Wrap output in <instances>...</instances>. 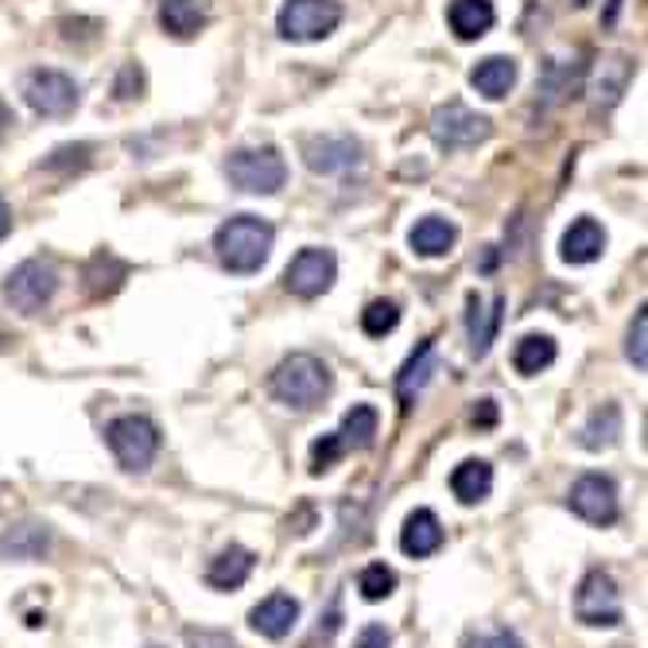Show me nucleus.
<instances>
[{"instance_id":"6","label":"nucleus","mask_w":648,"mask_h":648,"mask_svg":"<svg viewBox=\"0 0 648 648\" xmlns=\"http://www.w3.org/2000/svg\"><path fill=\"white\" fill-rule=\"evenodd\" d=\"M59 291V272L51 260H24L4 280V299L20 315H39Z\"/></svg>"},{"instance_id":"25","label":"nucleus","mask_w":648,"mask_h":648,"mask_svg":"<svg viewBox=\"0 0 648 648\" xmlns=\"http://www.w3.org/2000/svg\"><path fill=\"white\" fill-rule=\"evenodd\" d=\"M377 427H380V416L373 404H353L350 412L342 416V427H338V439L346 443V451H365V446H373V439H377Z\"/></svg>"},{"instance_id":"34","label":"nucleus","mask_w":648,"mask_h":648,"mask_svg":"<svg viewBox=\"0 0 648 648\" xmlns=\"http://www.w3.org/2000/svg\"><path fill=\"white\" fill-rule=\"evenodd\" d=\"M353 648H392V633L385 625H365L353 640Z\"/></svg>"},{"instance_id":"31","label":"nucleus","mask_w":648,"mask_h":648,"mask_svg":"<svg viewBox=\"0 0 648 648\" xmlns=\"http://www.w3.org/2000/svg\"><path fill=\"white\" fill-rule=\"evenodd\" d=\"M625 353H630V362L637 365V370H648V315H645V307H640L637 319H633V326H630Z\"/></svg>"},{"instance_id":"18","label":"nucleus","mask_w":648,"mask_h":648,"mask_svg":"<svg viewBox=\"0 0 648 648\" xmlns=\"http://www.w3.org/2000/svg\"><path fill=\"white\" fill-rule=\"evenodd\" d=\"M517 75H520L517 59L490 55V59H482V63L470 70V86L482 93V98H490V102H501V98H505V93L517 86Z\"/></svg>"},{"instance_id":"22","label":"nucleus","mask_w":648,"mask_h":648,"mask_svg":"<svg viewBox=\"0 0 648 648\" xmlns=\"http://www.w3.org/2000/svg\"><path fill=\"white\" fill-rule=\"evenodd\" d=\"M493 490V466L482 463V458H466L463 466H454L451 474V493L463 505H478V501H485Z\"/></svg>"},{"instance_id":"26","label":"nucleus","mask_w":648,"mask_h":648,"mask_svg":"<svg viewBox=\"0 0 648 648\" xmlns=\"http://www.w3.org/2000/svg\"><path fill=\"white\" fill-rule=\"evenodd\" d=\"M618 436H621V407L618 404H602L583 424V431H579V443H583L586 451H606V446L618 443Z\"/></svg>"},{"instance_id":"17","label":"nucleus","mask_w":648,"mask_h":648,"mask_svg":"<svg viewBox=\"0 0 648 648\" xmlns=\"http://www.w3.org/2000/svg\"><path fill=\"white\" fill-rule=\"evenodd\" d=\"M454 242H458V225L439 218V213L419 218V222L412 225V233H407V245H412L416 257H446V252L454 249Z\"/></svg>"},{"instance_id":"30","label":"nucleus","mask_w":648,"mask_h":648,"mask_svg":"<svg viewBox=\"0 0 648 648\" xmlns=\"http://www.w3.org/2000/svg\"><path fill=\"white\" fill-rule=\"evenodd\" d=\"M346 454V443L338 439V431H331V436L315 439V446H311V474H323L331 470L338 458Z\"/></svg>"},{"instance_id":"28","label":"nucleus","mask_w":648,"mask_h":648,"mask_svg":"<svg viewBox=\"0 0 648 648\" xmlns=\"http://www.w3.org/2000/svg\"><path fill=\"white\" fill-rule=\"evenodd\" d=\"M397 323H400V307L392 299H373L362 311V331L370 338H385V334L397 331Z\"/></svg>"},{"instance_id":"16","label":"nucleus","mask_w":648,"mask_h":648,"mask_svg":"<svg viewBox=\"0 0 648 648\" xmlns=\"http://www.w3.org/2000/svg\"><path fill=\"white\" fill-rule=\"evenodd\" d=\"M493 20H497L493 0H451V9H446V24L463 43L482 39L493 28Z\"/></svg>"},{"instance_id":"29","label":"nucleus","mask_w":648,"mask_h":648,"mask_svg":"<svg viewBox=\"0 0 648 648\" xmlns=\"http://www.w3.org/2000/svg\"><path fill=\"white\" fill-rule=\"evenodd\" d=\"M358 591H362L365 602H385V598L397 591V574L385 563H370L362 571V579H358Z\"/></svg>"},{"instance_id":"11","label":"nucleus","mask_w":648,"mask_h":648,"mask_svg":"<svg viewBox=\"0 0 648 648\" xmlns=\"http://www.w3.org/2000/svg\"><path fill=\"white\" fill-rule=\"evenodd\" d=\"M574 517L591 520V524H613L618 520V485L606 474H583L567 493Z\"/></svg>"},{"instance_id":"2","label":"nucleus","mask_w":648,"mask_h":648,"mask_svg":"<svg viewBox=\"0 0 648 648\" xmlns=\"http://www.w3.org/2000/svg\"><path fill=\"white\" fill-rule=\"evenodd\" d=\"M272 397L280 404L296 407V412H311L331 397V370L319 362L315 353H291L272 373Z\"/></svg>"},{"instance_id":"12","label":"nucleus","mask_w":648,"mask_h":648,"mask_svg":"<svg viewBox=\"0 0 648 648\" xmlns=\"http://www.w3.org/2000/svg\"><path fill=\"white\" fill-rule=\"evenodd\" d=\"M303 159L315 176H346L362 164V144L353 137H319L307 144Z\"/></svg>"},{"instance_id":"15","label":"nucleus","mask_w":648,"mask_h":648,"mask_svg":"<svg viewBox=\"0 0 648 648\" xmlns=\"http://www.w3.org/2000/svg\"><path fill=\"white\" fill-rule=\"evenodd\" d=\"M400 547H404V556L412 559H427L436 556L439 547H443V524L431 509H416L412 517L404 520V532H400Z\"/></svg>"},{"instance_id":"10","label":"nucleus","mask_w":648,"mask_h":648,"mask_svg":"<svg viewBox=\"0 0 648 648\" xmlns=\"http://www.w3.org/2000/svg\"><path fill=\"white\" fill-rule=\"evenodd\" d=\"M334 276H338V260H334L331 249H303V252H296L291 264H287L284 284L291 296L319 299L323 291H331Z\"/></svg>"},{"instance_id":"23","label":"nucleus","mask_w":648,"mask_h":648,"mask_svg":"<svg viewBox=\"0 0 648 648\" xmlns=\"http://www.w3.org/2000/svg\"><path fill=\"white\" fill-rule=\"evenodd\" d=\"M501 307H505V299L493 296L490 303H482L478 296H470V350L474 358H485L493 346V338H497V326H501Z\"/></svg>"},{"instance_id":"36","label":"nucleus","mask_w":648,"mask_h":648,"mask_svg":"<svg viewBox=\"0 0 648 648\" xmlns=\"http://www.w3.org/2000/svg\"><path fill=\"white\" fill-rule=\"evenodd\" d=\"M9 233H12V206L0 198V242H4Z\"/></svg>"},{"instance_id":"3","label":"nucleus","mask_w":648,"mask_h":648,"mask_svg":"<svg viewBox=\"0 0 648 648\" xmlns=\"http://www.w3.org/2000/svg\"><path fill=\"white\" fill-rule=\"evenodd\" d=\"M225 176L245 195H276L287 183V164L276 148H242L225 159Z\"/></svg>"},{"instance_id":"4","label":"nucleus","mask_w":648,"mask_h":648,"mask_svg":"<svg viewBox=\"0 0 648 648\" xmlns=\"http://www.w3.org/2000/svg\"><path fill=\"white\" fill-rule=\"evenodd\" d=\"M342 24V4L338 0H284L276 16V28L291 43H319Z\"/></svg>"},{"instance_id":"14","label":"nucleus","mask_w":648,"mask_h":648,"mask_svg":"<svg viewBox=\"0 0 648 648\" xmlns=\"http://www.w3.org/2000/svg\"><path fill=\"white\" fill-rule=\"evenodd\" d=\"M602 249H606V230L594 218H574L563 233V245H559L567 264H594V260L602 257Z\"/></svg>"},{"instance_id":"13","label":"nucleus","mask_w":648,"mask_h":648,"mask_svg":"<svg viewBox=\"0 0 648 648\" xmlns=\"http://www.w3.org/2000/svg\"><path fill=\"white\" fill-rule=\"evenodd\" d=\"M249 621H252V630H257L260 637L284 640L287 633L299 625V602L291 598V594H269V598L249 613Z\"/></svg>"},{"instance_id":"5","label":"nucleus","mask_w":648,"mask_h":648,"mask_svg":"<svg viewBox=\"0 0 648 648\" xmlns=\"http://www.w3.org/2000/svg\"><path fill=\"white\" fill-rule=\"evenodd\" d=\"M105 443H109L113 458H117L125 470L140 474V470H148L159 451V427L152 424L148 416H121L105 427Z\"/></svg>"},{"instance_id":"33","label":"nucleus","mask_w":648,"mask_h":648,"mask_svg":"<svg viewBox=\"0 0 648 648\" xmlns=\"http://www.w3.org/2000/svg\"><path fill=\"white\" fill-rule=\"evenodd\" d=\"M186 645L191 648H237V640H233L230 633L198 630V633H186Z\"/></svg>"},{"instance_id":"27","label":"nucleus","mask_w":648,"mask_h":648,"mask_svg":"<svg viewBox=\"0 0 648 648\" xmlns=\"http://www.w3.org/2000/svg\"><path fill=\"white\" fill-rule=\"evenodd\" d=\"M125 264L117 257H109V252H102V257L90 260V269H86V280H90V291L93 296H109V291H117L125 280Z\"/></svg>"},{"instance_id":"9","label":"nucleus","mask_w":648,"mask_h":648,"mask_svg":"<svg viewBox=\"0 0 648 648\" xmlns=\"http://www.w3.org/2000/svg\"><path fill=\"white\" fill-rule=\"evenodd\" d=\"M490 132H493L490 117L466 109V105L458 102L439 105L436 117H431V137H436L443 148H474V144L490 140Z\"/></svg>"},{"instance_id":"24","label":"nucleus","mask_w":648,"mask_h":648,"mask_svg":"<svg viewBox=\"0 0 648 648\" xmlns=\"http://www.w3.org/2000/svg\"><path fill=\"white\" fill-rule=\"evenodd\" d=\"M556 338L552 334H524L517 346H513V365H517L520 377H536L547 365L556 362Z\"/></svg>"},{"instance_id":"20","label":"nucleus","mask_w":648,"mask_h":648,"mask_svg":"<svg viewBox=\"0 0 648 648\" xmlns=\"http://www.w3.org/2000/svg\"><path fill=\"white\" fill-rule=\"evenodd\" d=\"M252 563H257V556H252L249 547L233 544L210 563V571H206V583H210L213 591H237V586H245V579L252 574Z\"/></svg>"},{"instance_id":"19","label":"nucleus","mask_w":648,"mask_h":648,"mask_svg":"<svg viewBox=\"0 0 648 648\" xmlns=\"http://www.w3.org/2000/svg\"><path fill=\"white\" fill-rule=\"evenodd\" d=\"M431 373H436V342H419L416 353L404 362V370H400L397 377V397L404 407L416 404V397L427 389V380H431Z\"/></svg>"},{"instance_id":"7","label":"nucleus","mask_w":648,"mask_h":648,"mask_svg":"<svg viewBox=\"0 0 648 648\" xmlns=\"http://www.w3.org/2000/svg\"><path fill=\"white\" fill-rule=\"evenodd\" d=\"M24 102L39 113V117H66L75 113L82 93H78V82L63 70H31L24 78Z\"/></svg>"},{"instance_id":"35","label":"nucleus","mask_w":648,"mask_h":648,"mask_svg":"<svg viewBox=\"0 0 648 648\" xmlns=\"http://www.w3.org/2000/svg\"><path fill=\"white\" fill-rule=\"evenodd\" d=\"M497 424V404L493 400H478L474 407V427H493Z\"/></svg>"},{"instance_id":"1","label":"nucleus","mask_w":648,"mask_h":648,"mask_svg":"<svg viewBox=\"0 0 648 648\" xmlns=\"http://www.w3.org/2000/svg\"><path fill=\"white\" fill-rule=\"evenodd\" d=\"M272 242H276V230L264 218H257V213H237V218H230L213 233L218 260L233 276H252V272L264 269L272 257Z\"/></svg>"},{"instance_id":"8","label":"nucleus","mask_w":648,"mask_h":648,"mask_svg":"<svg viewBox=\"0 0 648 648\" xmlns=\"http://www.w3.org/2000/svg\"><path fill=\"white\" fill-rule=\"evenodd\" d=\"M621 594L606 571H591L574 591V618L583 625H618L621 621Z\"/></svg>"},{"instance_id":"32","label":"nucleus","mask_w":648,"mask_h":648,"mask_svg":"<svg viewBox=\"0 0 648 648\" xmlns=\"http://www.w3.org/2000/svg\"><path fill=\"white\" fill-rule=\"evenodd\" d=\"M466 648H524L520 637L513 630H493L482 633V637H466Z\"/></svg>"},{"instance_id":"37","label":"nucleus","mask_w":648,"mask_h":648,"mask_svg":"<svg viewBox=\"0 0 648 648\" xmlns=\"http://www.w3.org/2000/svg\"><path fill=\"white\" fill-rule=\"evenodd\" d=\"M12 125H16V121H12V113H9V105L0 102V137H4V132H9V129H12Z\"/></svg>"},{"instance_id":"21","label":"nucleus","mask_w":648,"mask_h":648,"mask_svg":"<svg viewBox=\"0 0 648 648\" xmlns=\"http://www.w3.org/2000/svg\"><path fill=\"white\" fill-rule=\"evenodd\" d=\"M159 24L167 36L195 39L206 28V4L203 0H164L159 4Z\"/></svg>"}]
</instances>
